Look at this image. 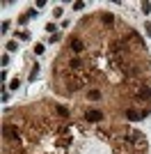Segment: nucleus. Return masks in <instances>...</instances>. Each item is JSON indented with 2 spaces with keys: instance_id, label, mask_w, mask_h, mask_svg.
Here are the masks:
<instances>
[{
  "instance_id": "f257e3e1",
  "label": "nucleus",
  "mask_w": 151,
  "mask_h": 154,
  "mask_svg": "<svg viewBox=\"0 0 151 154\" xmlns=\"http://www.w3.org/2000/svg\"><path fill=\"white\" fill-rule=\"evenodd\" d=\"M85 120H87V122H101V120H103V110H98V108L85 110Z\"/></svg>"
},
{
  "instance_id": "f03ea898",
  "label": "nucleus",
  "mask_w": 151,
  "mask_h": 154,
  "mask_svg": "<svg viewBox=\"0 0 151 154\" xmlns=\"http://www.w3.org/2000/svg\"><path fill=\"white\" fill-rule=\"evenodd\" d=\"M2 133H5V140H12V143H16V140H18L16 129H14V126H9V124H5V126H2Z\"/></svg>"
},
{
  "instance_id": "7ed1b4c3",
  "label": "nucleus",
  "mask_w": 151,
  "mask_h": 154,
  "mask_svg": "<svg viewBox=\"0 0 151 154\" xmlns=\"http://www.w3.org/2000/svg\"><path fill=\"white\" fill-rule=\"evenodd\" d=\"M71 51H73V53H83V51H85V41L78 39V37L71 39Z\"/></svg>"
},
{
  "instance_id": "20e7f679",
  "label": "nucleus",
  "mask_w": 151,
  "mask_h": 154,
  "mask_svg": "<svg viewBox=\"0 0 151 154\" xmlns=\"http://www.w3.org/2000/svg\"><path fill=\"white\" fill-rule=\"evenodd\" d=\"M101 97H103V94L98 92V90H90V92H87V99H90V101H98Z\"/></svg>"
},
{
  "instance_id": "39448f33",
  "label": "nucleus",
  "mask_w": 151,
  "mask_h": 154,
  "mask_svg": "<svg viewBox=\"0 0 151 154\" xmlns=\"http://www.w3.org/2000/svg\"><path fill=\"white\" fill-rule=\"evenodd\" d=\"M101 21H103V23H108V26H112V23H115V16H112V14H103V16H101Z\"/></svg>"
},
{
  "instance_id": "423d86ee",
  "label": "nucleus",
  "mask_w": 151,
  "mask_h": 154,
  "mask_svg": "<svg viewBox=\"0 0 151 154\" xmlns=\"http://www.w3.org/2000/svg\"><path fill=\"white\" fill-rule=\"evenodd\" d=\"M126 115H128V120H140V113L137 110H128Z\"/></svg>"
},
{
  "instance_id": "0eeeda50",
  "label": "nucleus",
  "mask_w": 151,
  "mask_h": 154,
  "mask_svg": "<svg viewBox=\"0 0 151 154\" xmlns=\"http://www.w3.org/2000/svg\"><path fill=\"white\" fill-rule=\"evenodd\" d=\"M69 67H71V69H80L83 62H80V60H71V62H69Z\"/></svg>"
},
{
  "instance_id": "6e6552de",
  "label": "nucleus",
  "mask_w": 151,
  "mask_h": 154,
  "mask_svg": "<svg viewBox=\"0 0 151 154\" xmlns=\"http://www.w3.org/2000/svg\"><path fill=\"white\" fill-rule=\"evenodd\" d=\"M57 113H60L62 117H69V110H66L64 106H57Z\"/></svg>"
},
{
  "instance_id": "1a4fd4ad",
  "label": "nucleus",
  "mask_w": 151,
  "mask_h": 154,
  "mask_svg": "<svg viewBox=\"0 0 151 154\" xmlns=\"http://www.w3.org/2000/svg\"><path fill=\"white\" fill-rule=\"evenodd\" d=\"M44 51H46V48H44V44H37V46H34V53H37V55H41Z\"/></svg>"
},
{
  "instance_id": "9d476101",
  "label": "nucleus",
  "mask_w": 151,
  "mask_h": 154,
  "mask_svg": "<svg viewBox=\"0 0 151 154\" xmlns=\"http://www.w3.org/2000/svg\"><path fill=\"white\" fill-rule=\"evenodd\" d=\"M142 12H144V14H149V12H151V5H149V2H142Z\"/></svg>"
},
{
  "instance_id": "9b49d317",
  "label": "nucleus",
  "mask_w": 151,
  "mask_h": 154,
  "mask_svg": "<svg viewBox=\"0 0 151 154\" xmlns=\"http://www.w3.org/2000/svg\"><path fill=\"white\" fill-rule=\"evenodd\" d=\"M57 30V26H55V23H48V26H46V32H55Z\"/></svg>"
},
{
  "instance_id": "f8f14e48",
  "label": "nucleus",
  "mask_w": 151,
  "mask_h": 154,
  "mask_svg": "<svg viewBox=\"0 0 151 154\" xmlns=\"http://www.w3.org/2000/svg\"><path fill=\"white\" fill-rule=\"evenodd\" d=\"M7 51H16V41H9L7 44Z\"/></svg>"
},
{
  "instance_id": "ddd939ff",
  "label": "nucleus",
  "mask_w": 151,
  "mask_h": 154,
  "mask_svg": "<svg viewBox=\"0 0 151 154\" xmlns=\"http://www.w3.org/2000/svg\"><path fill=\"white\" fill-rule=\"evenodd\" d=\"M144 28H147V35H149V37H151V23H147Z\"/></svg>"
}]
</instances>
